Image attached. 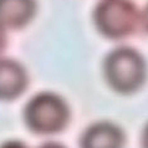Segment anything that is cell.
<instances>
[{
	"instance_id": "1",
	"label": "cell",
	"mask_w": 148,
	"mask_h": 148,
	"mask_svg": "<svg viewBox=\"0 0 148 148\" xmlns=\"http://www.w3.org/2000/svg\"><path fill=\"white\" fill-rule=\"evenodd\" d=\"M103 71L111 88L125 95L138 91L147 76L143 56L128 46H121L111 51L105 60Z\"/></svg>"
},
{
	"instance_id": "2",
	"label": "cell",
	"mask_w": 148,
	"mask_h": 148,
	"mask_svg": "<svg viewBox=\"0 0 148 148\" xmlns=\"http://www.w3.org/2000/svg\"><path fill=\"white\" fill-rule=\"evenodd\" d=\"M24 117L32 132L52 134L66 127L70 112L62 97L52 92H41L27 102Z\"/></svg>"
},
{
	"instance_id": "3",
	"label": "cell",
	"mask_w": 148,
	"mask_h": 148,
	"mask_svg": "<svg viewBox=\"0 0 148 148\" xmlns=\"http://www.w3.org/2000/svg\"><path fill=\"white\" fill-rule=\"evenodd\" d=\"M93 21L106 38L123 39L137 29L139 13L131 0H101L95 8Z\"/></svg>"
},
{
	"instance_id": "4",
	"label": "cell",
	"mask_w": 148,
	"mask_h": 148,
	"mask_svg": "<svg viewBox=\"0 0 148 148\" xmlns=\"http://www.w3.org/2000/svg\"><path fill=\"white\" fill-rule=\"evenodd\" d=\"M125 133L111 122L93 123L81 137V148H123Z\"/></svg>"
},
{
	"instance_id": "5",
	"label": "cell",
	"mask_w": 148,
	"mask_h": 148,
	"mask_svg": "<svg viewBox=\"0 0 148 148\" xmlns=\"http://www.w3.org/2000/svg\"><path fill=\"white\" fill-rule=\"evenodd\" d=\"M26 86L25 69L14 60L0 59V100H14L25 91Z\"/></svg>"
},
{
	"instance_id": "6",
	"label": "cell",
	"mask_w": 148,
	"mask_h": 148,
	"mask_svg": "<svg viewBox=\"0 0 148 148\" xmlns=\"http://www.w3.org/2000/svg\"><path fill=\"white\" fill-rule=\"evenodd\" d=\"M35 11V0H0V25L20 29L30 23Z\"/></svg>"
},
{
	"instance_id": "7",
	"label": "cell",
	"mask_w": 148,
	"mask_h": 148,
	"mask_svg": "<svg viewBox=\"0 0 148 148\" xmlns=\"http://www.w3.org/2000/svg\"><path fill=\"white\" fill-rule=\"evenodd\" d=\"M139 24L142 25L143 30L148 32V5L143 9L142 13H139Z\"/></svg>"
},
{
	"instance_id": "8",
	"label": "cell",
	"mask_w": 148,
	"mask_h": 148,
	"mask_svg": "<svg viewBox=\"0 0 148 148\" xmlns=\"http://www.w3.org/2000/svg\"><path fill=\"white\" fill-rule=\"evenodd\" d=\"M0 148H27L23 142H19V141H10V142H6L4 143L3 146H0Z\"/></svg>"
},
{
	"instance_id": "9",
	"label": "cell",
	"mask_w": 148,
	"mask_h": 148,
	"mask_svg": "<svg viewBox=\"0 0 148 148\" xmlns=\"http://www.w3.org/2000/svg\"><path fill=\"white\" fill-rule=\"evenodd\" d=\"M6 46V34H5V29L0 25V54Z\"/></svg>"
},
{
	"instance_id": "10",
	"label": "cell",
	"mask_w": 148,
	"mask_h": 148,
	"mask_svg": "<svg viewBox=\"0 0 148 148\" xmlns=\"http://www.w3.org/2000/svg\"><path fill=\"white\" fill-rule=\"evenodd\" d=\"M142 147L148 148V123L145 127V131H143V134H142Z\"/></svg>"
},
{
	"instance_id": "11",
	"label": "cell",
	"mask_w": 148,
	"mask_h": 148,
	"mask_svg": "<svg viewBox=\"0 0 148 148\" xmlns=\"http://www.w3.org/2000/svg\"><path fill=\"white\" fill-rule=\"evenodd\" d=\"M39 148H65L64 146L59 145V143H54V142H49V143H45V145L40 146Z\"/></svg>"
}]
</instances>
